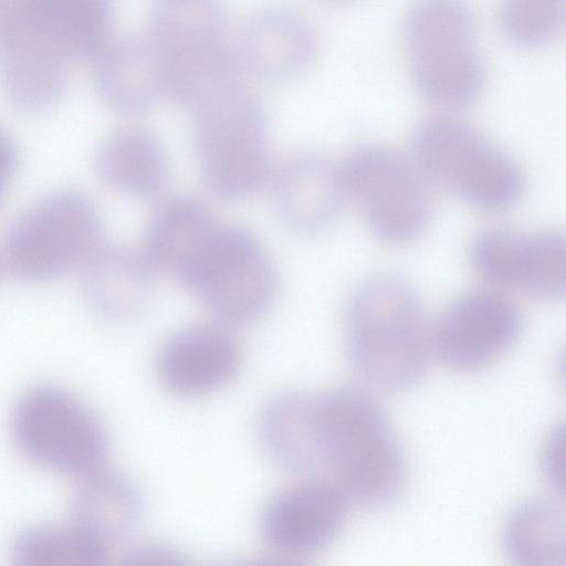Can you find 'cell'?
<instances>
[{
  "mask_svg": "<svg viewBox=\"0 0 566 566\" xmlns=\"http://www.w3.org/2000/svg\"><path fill=\"white\" fill-rule=\"evenodd\" d=\"M190 108L193 149L207 188L222 199L253 192L270 170L269 123L260 98L234 81Z\"/></svg>",
  "mask_w": 566,
  "mask_h": 566,
  "instance_id": "obj_3",
  "label": "cell"
},
{
  "mask_svg": "<svg viewBox=\"0 0 566 566\" xmlns=\"http://www.w3.org/2000/svg\"><path fill=\"white\" fill-rule=\"evenodd\" d=\"M102 224L91 199L80 190H52L22 211L3 240V261L27 283H46L82 268L103 245Z\"/></svg>",
  "mask_w": 566,
  "mask_h": 566,
  "instance_id": "obj_4",
  "label": "cell"
},
{
  "mask_svg": "<svg viewBox=\"0 0 566 566\" xmlns=\"http://www.w3.org/2000/svg\"><path fill=\"white\" fill-rule=\"evenodd\" d=\"M10 429L28 460L59 474L88 475L104 468L109 451L98 416L75 394L56 385L25 390L13 406Z\"/></svg>",
  "mask_w": 566,
  "mask_h": 566,
  "instance_id": "obj_5",
  "label": "cell"
},
{
  "mask_svg": "<svg viewBox=\"0 0 566 566\" xmlns=\"http://www.w3.org/2000/svg\"><path fill=\"white\" fill-rule=\"evenodd\" d=\"M241 349L223 325H196L171 335L157 356V374L167 390L184 398L214 392L238 375Z\"/></svg>",
  "mask_w": 566,
  "mask_h": 566,
  "instance_id": "obj_14",
  "label": "cell"
},
{
  "mask_svg": "<svg viewBox=\"0 0 566 566\" xmlns=\"http://www.w3.org/2000/svg\"><path fill=\"white\" fill-rule=\"evenodd\" d=\"M258 430L277 464L310 479L321 478L312 396L296 391L275 396L261 411Z\"/></svg>",
  "mask_w": 566,
  "mask_h": 566,
  "instance_id": "obj_22",
  "label": "cell"
},
{
  "mask_svg": "<svg viewBox=\"0 0 566 566\" xmlns=\"http://www.w3.org/2000/svg\"><path fill=\"white\" fill-rule=\"evenodd\" d=\"M102 180L136 198H151L165 187L169 163L161 142L140 127H124L108 135L96 154Z\"/></svg>",
  "mask_w": 566,
  "mask_h": 566,
  "instance_id": "obj_21",
  "label": "cell"
},
{
  "mask_svg": "<svg viewBox=\"0 0 566 566\" xmlns=\"http://www.w3.org/2000/svg\"><path fill=\"white\" fill-rule=\"evenodd\" d=\"M223 9L212 1H158L148 20V38L167 70V97L192 105L238 77L239 60L226 43Z\"/></svg>",
  "mask_w": 566,
  "mask_h": 566,
  "instance_id": "obj_6",
  "label": "cell"
},
{
  "mask_svg": "<svg viewBox=\"0 0 566 566\" xmlns=\"http://www.w3.org/2000/svg\"><path fill=\"white\" fill-rule=\"evenodd\" d=\"M347 354L354 370L386 391H405L422 378L431 349L422 303L405 280L389 274L363 282L346 313Z\"/></svg>",
  "mask_w": 566,
  "mask_h": 566,
  "instance_id": "obj_2",
  "label": "cell"
},
{
  "mask_svg": "<svg viewBox=\"0 0 566 566\" xmlns=\"http://www.w3.org/2000/svg\"><path fill=\"white\" fill-rule=\"evenodd\" d=\"M178 281L221 323L242 325L263 316L276 295V272L247 229H214Z\"/></svg>",
  "mask_w": 566,
  "mask_h": 566,
  "instance_id": "obj_7",
  "label": "cell"
},
{
  "mask_svg": "<svg viewBox=\"0 0 566 566\" xmlns=\"http://www.w3.org/2000/svg\"><path fill=\"white\" fill-rule=\"evenodd\" d=\"M470 259L474 270L495 285L546 301L565 294L566 245L558 231L486 229L473 239Z\"/></svg>",
  "mask_w": 566,
  "mask_h": 566,
  "instance_id": "obj_11",
  "label": "cell"
},
{
  "mask_svg": "<svg viewBox=\"0 0 566 566\" xmlns=\"http://www.w3.org/2000/svg\"><path fill=\"white\" fill-rule=\"evenodd\" d=\"M350 503L334 482L308 479L270 499L261 514L262 537L283 556L319 551L340 533Z\"/></svg>",
  "mask_w": 566,
  "mask_h": 566,
  "instance_id": "obj_12",
  "label": "cell"
},
{
  "mask_svg": "<svg viewBox=\"0 0 566 566\" xmlns=\"http://www.w3.org/2000/svg\"><path fill=\"white\" fill-rule=\"evenodd\" d=\"M317 36L310 21L287 9H266L242 28L237 50L239 63L265 80L298 76L315 59Z\"/></svg>",
  "mask_w": 566,
  "mask_h": 566,
  "instance_id": "obj_16",
  "label": "cell"
},
{
  "mask_svg": "<svg viewBox=\"0 0 566 566\" xmlns=\"http://www.w3.org/2000/svg\"><path fill=\"white\" fill-rule=\"evenodd\" d=\"M18 161L17 148L9 135L0 127V199L12 177Z\"/></svg>",
  "mask_w": 566,
  "mask_h": 566,
  "instance_id": "obj_30",
  "label": "cell"
},
{
  "mask_svg": "<svg viewBox=\"0 0 566 566\" xmlns=\"http://www.w3.org/2000/svg\"><path fill=\"white\" fill-rule=\"evenodd\" d=\"M474 35L472 30H454L423 35L407 44L415 83L426 97L457 105L479 94L484 67Z\"/></svg>",
  "mask_w": 566,
  "mask_h": 566,
  "instance_id": "obj_18",
  "label": "cell"
},
{
  "mask_svg": "<svg viewBox=\"0 0 566 566\" xmlns=\"http://www.w3.org/2000/svg\"><path fill=\"white\" fill-rule=\"evenodd\" d=\"M565 0H511L502 4L500 27L512 42L535 45L547 41L562 27Z\"/></svg>",
  "mask_w": 566,
  "mask_h": 566,
  "instance_id": "obj_27",
  "label": "cell"
},
{
  "mask_svg": "<svg viewBox=\"0 0 566 566\" xmlns=\"http://www.w3.org/2000/svg\"><path fill=\"white\" fill-rule=\"evenodd\" d=\"M21 1H9L0 30V84L18 106L53 104L67 82V57L29 20Z\"/></svg>",
  "mask_w": 566,
  "mask_h": 566,
  "instance_id": "obj_13",
  "label": "cell"
},
{
  "mask_svg": "<svg viewBox=\"0 0 566 566\" xmlns=\"http://www.w3.org/2000/svg\"><path fill=\"white\" fill-rule=\"evenodd\" d=\"M322 479L350 502L391 504L407 478L403 449L378 401L363 389L338 387L313 397Z\"/></svg>",
  "mask_w": 566,
  "mask_h": 566,
  "instance_id": "obj_1",
  "label": "cell"
},
{
  "mask_svg": "<svg viewBox=\"0 0 566 566\" xmlns=\"http://www.w3.org/2000/svg\"><path fill=\"white\" fill-rule=\"evenodd\" d=\"M9 1H0V30L6 19Z\"/></svg>",
  "mask_w": 566,
  "mask_h": 566,
  "instance_id": "obj_31",
  "label": "cell"
},
{
  "mask_svg": "<svg viewBox=\"0 0 566 566\" xmlns=\"http://www.w3.org/2000/svg\"><path fill=\"white\" fill-rule=\"evenodd\" d=\"M565 431L558 426L547 436L541 452V468L547 482L557 491L564 489Z\"/></svg>",
  "mask_w": 566,
  "mask_h": 566,
  "instance_id": "obj_29",
  "label": "cell"
},
{
  "mask_svg": "<svg viewBox=\"0 0 566 566\" xmlns=\"http://www.w3.org/2000/svg\"><path fill=\"white\" fill-rule=\"evenodd\" d=\"M143 509L134 481L105 468L81 478L71 499L72 524L106 545L133 532Z\"/></svg>",
  "mask_w": 566,
  "mask_h": 566,
  "instance_id": "obj_20",
  "label": "cell"
},
{
  "mask_svg": "<svg viewBox=\"0 0 566 566\" xmlns=\"http://www.w3.org/2000/svg\"><path fill=\"white\" fill-rule=\"evenodd\" d=\"M29 20L67 57L96 56L107 44L113 22L105 0L21 1Z\"/></svg>",
  "mask_w": 566,
  "mask_h": 566,
  "instance_id": "obj_24",
  "label": "cell"
},
{
  "mask_svg": "<svg viewBox=\"0 0 566 566\" xmlns=\"http://www.w3.org/2000/svg\"><path fill=\"white\" fill-rule=\"evenodd\" d=\"M340 169L347 197L359 202L377 237L402 243L424 230L431 212L428 193L399 155L366 146L350 154Z\"/></svg>",
  "mask_w": 566,
  "mask_h": 566,
  "instance_id": "obj_9",
  "label": "cell"
},
{
  "mask_svg": "<svg viewBox=\"0 0 566 566\" xmlns=\"http://www.w3.org/2000/svg\"><path fill=\"white\" fill-rule=\"evenodd\" d=\"M81 271L84 301L99 319L125 323L149 304L156 270L144 252L103 244Z\"/></svg>",
  "mask_w": 566,
  "mask_h": 566,
  "instance_id": "obj_17",
  "label": "cell"
},
{
  "mask_svg": "<svg viewBox=\"0 0 566 566\" xmlns=\"http://www.w3.org/2000/svg\"><path fill=\"white\" fill-rule=\"evenodd\" d=\"M521 328L520 310L506 295L471 291L455 298L430 328L431 349L450 368L474 371L509 350Z\"/></svg>",
  "mask_w": 566,
  "mask_h": 566,
  "instance_id": "obj_10",
  "label": "cell"
},
{
  "mask_svg": "<svg viewBox=\"0 0 566 566\" xmlns=\"http://www.w3.org/2000/svg\"><path fill=\"white\" fill-rule=\"evenodd\" d=\"M346 197L340 165L321 154L294 156L274 179L275 211L286 228L300 234H316L332 226Z\"/></svg>",
  "mask_w": 566,
  "mask_h": 566,
  "instance_id": "obj_15",
  "label": "cell"
},
{
  "mask_svg": "<svg viewBox=\"0 0 566 566\" xmlns=\"http://www.w3.org/2000/svg\"><path fill=\"white\" fill-rule=\"evenodd\" d=\"M95 57L94 85L112 107L139 112L167 97L166 65L148 36L115 40Z\"/></svg>",
  "mask_w": 566,
  "mask_h": 566,
  "instance_id": "obj_19",
  "label": "cell"
},
{
  "mask_svg": "<svg viewBox=\"0 0 566 566\" xmlns=\"http://www.w3.org/2000/svg\"><path fill=\"white\" fill-rule=\"evenodd\" d=\"M118 566H198L187 555L164 543H145L129 551Z\"/></svg>",
  "mask_w": 566,
  "mask_h": 566,
  "instance_id": "obj_28",
  "label": "cell"
},
{
  "mask_svg": "<svg viewBox=\"0 0 566 566\" xmlns=\"http://www.w3.org/2000/svg\"><path fill=\"white\" fill-rule=\"evenodd\" d=\"M503 545L511 566H565V520L552 503L532 500L507 516Z\"/></svg>",
  "mask_w": 566,
  "mask_h": 566,
  "instance_id": "obj_25",
  "label": "cell"
},
{
  "mask_svg": "<svg viewBox=\"0 0 566 566\" xmlns=\"http://www.w3.org/2000/svg\"><path fill=\"white\" fill-rule=\"evenodd\" d=\"M217 226L202 201L189 196L170 198L150 219L144 254L156 271L178 280Z\"/></svg>",
  "mask_w": 566,
  "mask_h": 566,
  "instance_id": "obj_23",
  "label": "cell"
},
{
  "mask_svg": "<svg viewBox=\"0 0 566 566\" xmlns=\"http://www.w3.org/2000/svg\"><path fill=\"white\" fill-rule=\"evenodd\" d=\"M11 566H108L107 545L70 525H34L11 549Z\"/></svg>",
  "mask_w": 566,
  "mask_h": 566,
  "instance_id": "obj_26",
  "label": "cell"
},
{
  "mask_svg": "<svg viewBox=\"0 0 566 566\" xmlns=\"http://www.w3.org/2000/svg\"><path fill=\"white\" fill-rule=\"evenodd\" d=\"M412 153L429 178L481 209L503 210L521 196L515 161L462 120H424L413 134Z\"/></svg>",
  "mask_w": 566,
  "mask_h": 566,
  "instance_id": "obj_8",
  "label": "cell"
}]
</instances>
